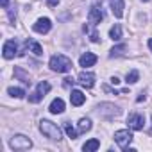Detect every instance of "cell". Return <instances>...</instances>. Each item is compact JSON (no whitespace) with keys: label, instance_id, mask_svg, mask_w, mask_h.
Returning <instances> with one entry per match:
<instances>
[{"label":"cell","instance_id":"9c48e42d","mask_svg":"<svg viewBox=\"0 0 152 152\" xmlns=\"http://www.w3.org/2000/svg\"><path fill=\"white\" fill-rule=\"evenodd\" d=\"M77 81H79L83 86H86V88H93V86H95V75H93L91 72H81L79 77H77Z\"/></svg>","mask_w":152,"mask_h":152},{"label":"cell","instance_id":"cb8c5ba5","mask_svg":"<svg viewBox=\"0 0 152 152\" xmlns=\"http://www.w3.org/2000/svg\"><path fill=\"white\" fill-rule=\"evenodd\" d=\"M111 84H115V86L120 84V79H118V77H111Z\"/></svg>","mask_w":152,"mask_h":152},{"label":"cell","instance_id":"5bb4252c","mask_svg":"<svg viewBox=\"0 0 152 152\" xmlns=\"http://www.w3.org/2000/svg\"><path fill=\"white\" fill-rule=\"evenodd\" d=\"M48 111L52 115H61L64 111V100L63 99H54L52 104H50V107H48Z\"/></svg>","mask_w":152,"mask_h":152},{"label":"cell","instance_id":"44dd1931","mask_svg":"<svg viewBox=\"0 0 152 152\" xmlns=\"http://www.w3.org/2000/svg\"><path fill=\"white\" fill-rule=\"evenodd\" d=\"M7 93H9L11 97H16V99L25 97V91H23L22 88H9V90H7Z\"/></svg>","mask_w":152,"mask_h":152},{"label":"cell","instance_id":"d4e9b609","mask_svg":"<svg viewBox=\"0 0 152 152\" xmlns=\"http://www.w3.org/2000/svg\"><path fill=\"white\" fill-rule=\"evenodd\" d=\"M145 100V93H140V97L136 99V102H143Z\"/></svg>","mask_w":152,"mask_h":152},{"label":"cell","instance_id":"6da1fadb","mask_svg":"<svg viewBox=\"0 0 152 152\" xmlns=\"http://www.w3.org/2000/svg\"><path fill=\"white\" fill-rule=\"evenodd\" d=\"M48 66H50L54 72H57V73H66V72L72 70L73 64H72V59H68L66 56H63V54H56V56L50 57Z\"/></svg>","mask_w":152,"mask_h":152},{"label":"cell","instance_id":"ba28073f","mask_svg":"<svg viewBox=\"0 0 152 152\" xmlns=\"http://www.w3.org/2000/svg\"><path fill=\"white\" fill-rule=\"evenodd\" d=\"M2 54H4L6 59H13V57L18 54V45H16V41H15V39H7V41L4 43Z\"/></svg>","mask_w":152,"mask_h":152},{"label":"cell","instance_id":"83f0119b","mask_svg":"<svg viewBox=\"0 0 152 152\" xmlns=\"http://www.w3.org/2000/svg\"><path fill=\"white\" fill-rule=\"evenodd\" d=\"M143 2H148V0H143Z\"/></svg>","mask_w":152,"mask_h":152},{"label":"cell","instance_id":"30bf717a","mask_svg":"<svg viewBox=\"0 0 152 152\" xmlns=\"http://www.w3.org/2000/svg\"><path fill=\"white\" fill-rule=\"evenodd\" d=\"M50 27H52V22H50L48 18H39V20L32 25V29H34L36 32H39V34H47V32L50 31Z\"/></svg>","mask_w":152,"mask_h":152},{"label":"cell","instance_id":"8fae6325","mask_svg":"<svg viewBox=\"0 0 152 152\" xmlns=\"http://www.w3.org/2000/svg\"><path fill=\"white\" fill-rule=\"evenodd\" d=\"M97 63V56L93 54V52H86V54H83L81 57H79V64L83 66V68H90V66H93Z\"/></svg>","mask_w":152,"mask_h":152},{"label":"cell","instance_id":"3957f363","mask_svg":"<svg viewBox=\"0 0 152 152\" xmlns=\"http://www.w3.org/2000/svg\"><path fill=\"white\" fill-rule=\"evenodd\" d=\"M50 83H47V81H41L38 86H36V90L29 95V102H32V104H38V102H41L43 99H45V95L50 91Z\"/></svg>","mask_w":152,"mask_h":152},{"label":"cell","instance_id":"9a60e30c","mask_svg":"<svg viewBox=\"0 0 152 152\" xmlns=\"http://www.w3.org/2000/svg\"><path fill=\"white\" fill-rule=\"evenodd\" d=\"M97 148H100V141H99L97 138H93V140H90V141H86V143L83 145V150H84V152H93V150H97Z\"/></svg>","mask_w":152,"mask_h":152},{"label":"cell","instance_id":"7a4b0ae2","mask_svg":"<svg viewBox=\"0 0 152 152\" xmlns=\"http://www.w3.org/2000/svg\"><path fill=\"white\" fill-rule=\"evenodd\" d=\"M39 131L47 136V138H50V140H61V129L54 124V122H50V120H41L39 122Z\"/></svg>","mask_w":152,"mask_h":152},{"label":"cell","instance_id":"d6986e66","mask_svg":"<svg viewBox=\"0 0 152 152\" xmlns=\"http://www.w3.org/2000/svg\"><path fill=\"white\" fill-rule=\"evenodd\" d=\"M64 131H66L68 138H72V140H75V138L79 136V131H75V129L72 127V124H70V122H64Z\"/></svg>","mask_w":152,"mask_h":152},{"label":"cell","instance_id":"ac0fdd59","mask_svg":"<svg viewBox=\"0 0 152 152\" xmlns=\"http://www.w3.org/2000/svg\"><path fill=\"white\" fill-rule=\"evenodd\" d=\"M27 47H29L31 52L36 54V56H41V54H43V48H41V45H39L38 41H27Z\"/></svg>","mask_w":152,"mask_h":152},{"label":"cell","instance_id":"2e32d148","mask_svg":"<svg viewBox=\"0 0 152 152\" xmlns=\"http://www.w3.org/2000/svg\"><path fill=\"white\" fill-rule=\"evenodd\" d=\"M90 129H91V120H90V118H81V120H79V127H77L79 134H84V132H88Z\"/></svg>","mask_w":152,"mask_h":152},{"label":"cell","instance_id":"484cf974","mask_svg":"<svg viewBox=\"0 0 152 152\" xmlns=\"http://www.w3.org/2000/svg\"><path fill=\"white\" fill-rule=\"evenodd\" d=\"M0 4H2V7H4V9H7V6H9V0H2Z\"/></svg>","mask_w":152,"mask_h":152},{"label":"cell","instance_id":"5b68a950","mask_svg":"<svg viewBox=\"0 0 152 152\" xmlns=\"http://www.w3.org/2000/svg\"><path fill=\"white\" fill-rule=\"evenodd\" d=\"M115 141H116V145H118L120 148L127 150L129 145H131V141H132V132H131L129 129L116 131V132H115Z\"/></svg>","mask_w":152,"mask_h":152},{"label":"cell","instance_id":"e0dca14e","mask_svg":"<svg viewBox=\"0 0 152 152\" xmlns=\"http://www.w3.org/2000/svg\"><path fill=\"white\" fill-rule=\"evenodd\" d=\"M109 38L113 39V41H120L122 39V27L116 23L115 27H111V31H109Z\"/></svg>","mask_w":152,"mask_h":152},{"label":"cell","instance_id":"603a6c76","mask_svg":"<svg viewBox=\"0 0 152 152\" xmlns=\"http://www.w3.org/2000/svg\"><path fill=\"white\" fill-rule=\"evenodd\" d=\"M47 4H48L50 7H56V6L59 4V0H47Z\"/></svg>","mask_w":152,"mask_h":152},{"label":"cell","instance_id":"4fadbf2b","mask_svg":"<svg viewBox=\"0 0 152 152\" xmlns=\"http://www.w3.org/2000/svg\"><path fill=\"white\" fill-rule=\"evenodd\" d=\"M84 100H86V95H84L83 91H79V90H73V91H72V95H70V102H72V106L79 107V106L84 104Z\"/></svg>","mask_w":152,"mask_h":152},{"label":"cell","instance_id":"4316f807","mask_svg":"<svg viewBox=\"0 0 152 152\" xmlns=\"http://www.w3.org/2000/svg\"><path fill=\"white\" fill-rule=\"evenodd\" d=\"M148 48H150V52H152V38L148 39Z\"/></svg>","mask_w":152,"mask_h":152},{"label":"cell","instance_id":"ffe728a7","mask_svg":"<svg viewBox=\"0 0 152 152\" xmlns=\"http://www.w3.org/2000/svg\"><path fill=\"white\" fill-rule=\"evenodd\" d=\"M138 79H140V73H138V70H131V72L127 73V77H125V81H127L129 84H134V83H138Z\"/></svg>","mask_w":152,"mask_h":152},{"label":"cell","instance_id":"277c9868","mask_svg":"<svg viewBox=\"0 0 152 152\" xmlns=\"http://www.w3.org/2000/svg\"><path fill=\"white\" fill-rule=\"evenodd\" d=\"M9 147L13 150H29L32 147V141H31V138H27L23 134H15L9 140Z\"/></svg>","mask_w":152,"mask_h":152},{"label":"cell","instance_id":"8992f818","mask_svg":"<svg viewBox=\"0 0 152 152\" xmlns=\"http://www.w3.org/2000/svg\"><path fill=\"white\" fill-rule=\"evenodd\" d=\"M127 125H129L132 131H141V129L145 127V116L140 115V113H132V115H129V118H127Z\"/></svg>","mask_w":152,"mask_h":152},{"label":"cell","instance_id":"7c38bea8","mask_svg":"<svg viewBox=\"0 0 152 152\" xmlns=\"http://www.w3.org/2000/svg\"><path fill=\"white\" fill-rule=\"evenodd\" d=\"M109 6H111V11L116 18H122L124 16V9H125V4L124 0H109Z\"/></svg>","mask_w":152,"mask_h":152},{"label":"cell","instance_id":"7402d4cb","mask_svg":"<svg viewBox=\"0 0 152 152\" xmlns=\"http://www.w3.org/2000/svg\"><path fill=\"white\" fill-rule=\"evenodd\" d=\"M124 50H125V45H118V47H113V48H111V54H109V57H115V56H122V54H124Z\"/></svg>","mask_w":152,"mask_h":152},{"label":"cell","instance_id":"52a82bcc","mask_svg":"<svg viewBox=\"0 0 152 152\" xmlns=\"http://www.w3.org/2000/svg\"><path fill=\"white\" fill-rule=\"evenodd\" d=\"M102 20H104L102 7H99V6H93V7L90 9V13H88V22H90L91 25H99Z\"/></svg>","mask_w":152,"mask_h":152}]
</instances>
